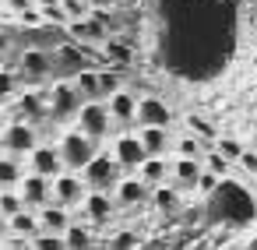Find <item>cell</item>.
Here are the masks:
<instances>
[{
  "label": "cell",
  "mask_w": 257,
  "mask_h": 250,
  "mask_svg": "<svg viewBox=\"0 0 257 250\" xmlns=\"http://www.w3.org/2000/svg\"><path fill=\"white\" fill-rule=\"evenodd\" d=\"M57 152H60L64 169H78V173H81V166L99 152V141H92L81 127H67V131L60 134V141H57Z\"/></svg>",
  "instance_id": "obj_1"
},
{
  "label": "cell",
  "mask_w": 257,
  "mask_h": 250,
  "mask_svg": "<svg viewBox=\"0 0 257 250\" xmlns=\"http://www.w3.org/2000/svg\"><path fill=\"white\" fill-rule=\"evenodd\" d=\"M120 173H123V169H120V162L113 159V152H95V155L81 166V180H85L88 190H109V194H113Z\"/></svg>",
  "instance_id": "obj_2"
},
{
  "label": "cell",
  "mask_w": 257,
  "mask_h": 250,
  "mask_svg": "<svg viewBox=\"0 0 257 250\" xmlns=\"http://www.w3.org/2000/svg\"><path fill=\"white\" fill-rule=\"evenodd\" d=\"M74 120H78V127H81L92 141H99V145L113 134V116H109V109H106L102 99H85L81 109L74 113Z\"/></svg>",
  "instance_id": "obj_3"
},
{
  "label": "cell",
  "mask_w": 257,
  "mask_h": 250,
  "mask_svg": "<svg viewBox=\"0 0 257 250\" xmlns=\"http://www.w3.org/2000/svg\"><path fill=\"white\" fill-rule=\"evenodd\" d=\"M46 99H50V116L53 120H74V113L81 109V92L74 88V81H53L50 85V92H46Z\"/></svg>",
  "instance_id": "obj_4"
},
{
  "label": "cell",
  "mask_w": 257,
  "mask_h": 250,
  "mask_svg": "<svg viewBox=\"0 0 257 250\" xmlns=\"http://www.w3.org/2000/svg\"><path fill=\"white\" fill-rule=\"evenodd\" d=\"M39 145V131H36V123H29V120H11L8 127H4V134H0V148L4 152H11V155H29L32 148Z\"/></svg>",
  "instance_id": "obj_5"
},
{
  "label": "cell",
  "mask_w": 257,
  "mask_h": 250,
  "mask_svg": "<svg viewBox=\"0 0 257 250\" xmlns=\"http://www.w3.org/2000/svg\"><path fill=\"white\" fill-rule=\"evenodd\" d=\"M53 57L46 53V50H25L22 57H18V74H22V81H29V85H43V81H50L53 78Z\"/></svg>",
  "instance_id": "obj_6"
},
{
  "label": "cell",
  "mask_w": 257,
  "mask_h": 250,
  "mask_svg": "<svg viewBox=\"0 0 257 250\" xmlns=\"http://www.w3.org/2000/svg\"><path fill=\"white\" fill-rule=\"evenodd\" d=\"M50 183H53V201L67 204L71 211H74V208L81 204V197H85V190H88L78 169H60V173H57V176H53Z\"/></svg>",
  "instance_id": "obj_7"
},
{
  "label": "cell",
  "mask_w": 257,
  "mask_h": 250,
  "mask_svg": "<svg viewBox=\"0 0 257 250\" xmlns=\"http://www.w3.org/2000/svg\"><path fill=\"white\" fill-rule=\"evenodd\" d=\"M18 194H22V204L25 208H43L46 201H53V183H50V176L29 169L18 180Z\"/></svg>",
  "instance_id": "obj_8"
},
{
  "label": "cell",
  "mask_w": 257,
  "mask_h": 250,
  "mask_svg": "<svg viewBox=\"0 0 257 250\" xmlns=\"http://www.w3.org/2000/svg\"><path fill=\"white\" fill-rule=\"evenodd\" d=\"M78 208H81L85 222H92V225H106L116 215V201H113L109 190H85V197H81Z\"/></svg>",
  "instance_id": "obj_9"
},
{
  "label": "cell",
  "mask_w": 257,
  "mask_h": 250,
  "mask_svg": "<svg viewBox=\"0 0 257 250\" xmlns=\"http://www.w3.org/2000/svg\"><path fill=\"white\" fill-rule=\"evenodd\" d=\"M109 152H113V159L120 162V169H123V173H134V169L141 166V159L148 155V152H145V145H141V138H138V134H131V131L116 134Z\"/></svg>",
  "instance_id": "obj_10"
},
{
  "label": "cell",
  "mask_w": 257,
  "mask_h": 250,
  "mask_svg": "<svg viewBox=\"0 0 257 250\" xmlns=\"http://www.w3.org/2000/svg\"><path fill=\"white\" fill-rule=\"evenodd\" d=\"M148 183L138 176V173H120V180H116V187H113V201H116V208H138V204H145L148 201Z\"/></svg>",
  "instance_id": "obj_11"
},
{
  "label": "cell",
  "mask_w": 257,
  "mask_h": 250,
  "mask_svg": "<svg viewBox=\"0 0 257 250\" xmlns=\"http://www.w3.org/2000/svg\"><path fill=\"white\" fill-rule=\"evenodd\" d=\"M134 123H138V127H145V123H152V127H169V123H173V109H169L159 95H141V99H138Z\"/></svg>",
  "instance_id": "obj_12"
},
{
  "label": "cell",
  "mask_w": 257,
  "mask_h": 250,
  "mask_svg": "<svg viewBox=\"0 0 257 250\" xmlns=\"http://www.w3.org/2000/svg\"><path fill=\"white\" fill-rule=\"evenodd\" d=\"M18 116L39 127V123L50 116V99H46V92H39V88H25V92L18 95Z\"/></svg>",
  "instance_id": "obj_13"
},
{
  "label": "cell",
  "mask_w": 257,
  "mask_h": 250,
  "mask_svg": "<svg viewBox=\"0 0 257 250\" xmlns=\"http://www.w3.org/2000/svg\"><path fill=\"white\" fill-rule=\"evenodd\" d=\"M106 109H109L113 123L127 127V123H134V113H138V95H134V92H127V88L120 85L113 95H106Z\"/></svg>",
  "instance_id": "obj_14"
},
{
  "label": "cell",
  "mask_w": 257,
  "mask_h": 250,
  "mask_svg": "<svg viewBox=\"0 0 257 250\" xmlns=\"http://www.w3.org/2000/svg\"><path fill=\"white\" fill-rule=\"evenodd\" d=\"M29 169L32 173H43V176H57L60 169H64V162H60V152H57V145H36L32 152H29Z\"/></svg>",
  "instance_id": "obj_15"
},
{
  "label": "cell",
  "mask_w": 257,
  "mask_h": 250,
  "mask_svg": "<svg viewBox=\"0 0 257 250\" xmlns=\"http://www.w3.org/2000/svg\"><path fill=\"white\" fill-rule=\"evenodd\" d=\"M36 215H39V229L46 232H64L71 225V208L60 201H46L43 208H36Z\"/></svg>",
  "instance_id": "obj_16"
},
{
  "label": "cell",
  "mask_w": 257,
  "mask_h": 250,
  "mask_svg": "<svg viewBox=\"0 0 257 250\" xmlns=\"http://www.w3.org/2000/svg\"><path fill=\"white\" fill-rule=\"evenodd\" d=\"M148 187H155V183H166L169 180V159H162V155H145L141 159V166L134 169Z\"/></svg>",
  "instance_id": "obj_17"
},
{
  "label": "cell",
  "mask_w": 257,
  "mask_h": 250,
  "mask_svg": "<svg viewBox=\"0 0 257 250\" xmlns=\"http://www.w3.org/2000/svg\"><path fill=\"white\" fill-rule=\"evenodd\" d=\"M148 201L155 204L159 215H176L180 211V194H176V187H169V180L166 183H155L148 190Z\"/></svg>",
  "instance_id": "obj_18"
},
{
  "label": "cell",
  "mask_w": 257,
  "mask_h": 250,
  "mask_svg": "<svg viewBox=\"0 0 257 250\" xmlns=\"http://www.w3.org/2000/svg\"><path fill=\"white\" fill-rule=\"evenodd\" d=\"M138 138H141V145H145L148 155H166L169 152V127L145 123V127H138Z\"/></svg>",
  "instance_id": "obj_19"
},
{
  "label": "cell",
  "mask_w": 257,
  "mask_h": 250,
  "mask_svg": "<svg viewBox=\"0 0 257 250\" xmlns=\"http://www.w3.org/2000/svg\"><path fill=\"white\" fill-rule=\"evenodd\" d=\"M197 173H201V159H194V155H176V159L169 162V176H173L180 187H194Z\"/></svg>",
  "instance_id": "obj_20"
},
{
  "label": "cell",
  "mask_w": 257,
  "mask_h": 250,
  "mask_svg": "<svg viewBox=\"0 0 257 250\" xmlns=\"http://www.w3.org/2000/svg\"><path fill=\"white\" fill-rule=\"evenodd\" d=\"M60 236H64V246H67V250H85V246H92V243H95L92 222H85V218H81V222H74V218H71V225H67Z\"/></svg>",
  "instance_id": "obj_21"
},
{
  "label": "cell",
  "mask_w": 257,
  "mask_h": 250,
  "mask_svg": "<svg viewBox=\"0 0 257 250\" xmlns=\"http://www.w3.org/2000/svg\"><path fill=\"white\" fill-rule=\"evenodd\" d=\"M8 225H11V232L32 239L39 232V215H36V208H18L15 215H8Z\"/></svg>",
  "instance_id": "obj_22"
},
{
  "label": "cell",
  "mask_w": 257,
  "mask_h": 250,
  "mask_svg": "<svg viewBox=\"0 0 257 250\" xmlns=\"http://www.w3.org/2000/svg\"><path fill=\"white\" fill-rule=\"evenodd\" d=\"M74 88L81 92V99H102V92H99V71L95 67H78L74 71Z\"/></svg>",
  "instance_id": "obj_23"
},
{
  "label": "cell",
  "mask_w": 257,
  "mask_h": 250,
  "mask_svg": "<svg viewBox=\"0 0 257 250\" xmlns=\"http://www.w3.org/2000/svg\"><path fill=\"white\" fill-rule=\"evenodd\" d=\"M22 162H18V155H4L0 152V187H18V180H22Z\"/></svg>",
  "instance_id": "obj_24"
},
{
  "label": "cell",
  "mask_w": 257,
  "mask_h": 250,
  "mask_svg": "<svg viewBox=\"0 0 257 250\" xmlns=\"http://www.w3.org/2000/svg\"><path fill=\"white\" fill-rule=\"evenodd\" d=\"M183 123H187V131H190L194 138H201L204 145H215V138H218V131H215V123H211V120H204V116H197V113H190V116H187Z\"/></svg>",
  "instance_id": "obj_25"
},
{
  "label": "cell",
  "mask_w": 257,
  "mask_h": 250,
  "mask_svg": "<svg viewBox=\"0 0 257 250\" xmlns=\"http://www.w3.org/2000/svg\"><path fill=\"white\" fill-rule=\"evenodd\" d=\"M145 243V236L138 232V229H116L113 236H109V246H116V250H134V246H141Z\"/></svg>",
  "instance_id": "obj_26"
},
{
  "label": "cell",
  "mask_w": 257,
  "mask_h": 250,
  "mask_svg": "<svg viewBox=\"0 0 257 250\" xmlns=\"http://www.w3.org/2000/svg\"><path fill=\"white\" fill-rule=\"evenodd\" d=\"M18 81H22L18 67H0V102L11 99V95L18 92Z\"/></svg>",
  "instance_id": "obj_27"
},
{
  "label": "cell",
  "mask_w": 257,
  "mask_h": 250,
  "mask_svg": "<svg viewBox=\"0 0 257 250\" xmlns=\"http://www.w3.org/2000/svg\"><path fill=\"white\" fill-rule=\"evenodd\" d=\"M102 46H106V57H109V64H113V67H127V64H131V50H127V43L106 39Z\"/></svg>",
  "instance_id": "obj_28"
},
{
  "label": "cell",
  "mask_w": 257,
  "mask_h": 250,
  "mask_svg": "<svg viewBox=\"0 0 257 250\" xmlns=\"http://www.w3.org/2000/svg\"><path fill=\"white\" fill-rule=\"evenodd\" d=\"M201 166H204V169H211L215 176H222V180H225V176H229V166H232V162H229V159H225L222 152H204V155H201Z\"/></svg>",
  "instance_id": "obj_29"
},
{
  "label": "cell",
  "mask_w": 257,
  "mask_h": 250,
  "mask_svg": "<svg viewBox=\"0 0 257 250\" xmlns=\"http://www.w3.org/2000/svg\"><path fill=\"white\" fill-rule=\"evenodd\" d=\"M18 25H25V29H43L46 25V15H43V8L36 4V0H32L25 11H18Z\"/></svg>",
  "instance_id": "obj_30"
},
{
  "label": "cell",
  "mask_w": 257,
  "mask_h": 250,
  "mask_svg": "<svg viewBox=\"0 0 257 250\" xmlns=\"http://www.w3.org/2000/svg\"><path fill=\"white\" fill-rule=\"evenodd\" d=\"M204 148H208V145H204L201 138H194L190 131L176 141V155H194V159H201V155H204Z\"/></svg>",
  "instance_id": "obj_31"
},
{
  "label": "cell",
  "mask_w": 257,
  "mask_h": 250,
  "mask_svg": "<svg viewBox=\"0 0 257 250\" xmlns=\"http://www.w3.org/2000/svg\"><path fill=\"white\" fill-rule=\"evenodd\" d=\"M18 208H25L18 187H0V211H4V215H15Z\"/></svg>",
  "instance_id": "obj_32"
},
{
  "label": "cell",
  "mask_w": 257,
  "mask_h": 250,
  "mask_svg": "<svg viewBox=\"0 0 257 250\" xmlns=\"http://www.w3.org/2000/svg\"><path fill=\"white\" fill-rule=\"evenodd\" d=\"M218 183H222V176H215L211 169H204V166H201V173H197V180H194V187H197V190H201L204 197H211V194L218 190Z\"/></svg>",
  "instance_id": "obj_33"
},
{
  "label": "cell",
  "mask_w": 257,
  "mask_h": 250,
  "mask_svg": "<svg viewBox=\"0 0 257 250\" xmlns=\"http://www.w3.org/2000/svg\"><path fill=\"white\" fill-rule=\"evenodd\" d=\"M215 152H222L229 162H236V159H239V152H243V145H239L236 138H215Z\"/></svg>",
  "instance_id": "obj_34"
},
{
  "label": "cell",
  "mask_w": 257,
  "mask_h": 250,
  "mask_svg": "<svg viewBox=\"0 0 257 250\" xmlns=\"http://www.w3.org/2000/svg\"><path fill=\"white\" fill-rule=\"evenodd\" d=\"M116 88H120L116 67H113V71H109V67H106V71H99V92H102V99H106V95H113Z\"/></svg>",
  "instance_id": "obj_35"
},
{
  "label": "cell",
  "mask_w": 257,
  "mask_h": 250,
  "mask_svg": "<svg viewBox=\"0 0 257 250\" xmlns=\"http://www.w3.org/2000/svg\"><path fill=\"white\" fill-rule=\"evenodd\" d=\"M60 8H64L67 22H71V18H85V15H88V4H85V0H60Z\"/></svg>",
  "instance_id": "obj_36"
},
{
  "label": "cell",
  "mask_w": 257,
  "mask_h": 250,
  "mask_svg": "<svg viewBox=\"0 0 257 250\" xmlns=\"http://www.w3.org/2000/svg\"><path fill=\"white\" fill-rule=\"evenodd\" d=\"M43 15H46V22H53V25H67V15H64V8H60V4L43 8Z\"/></svg>",
  "instance_id": "obj_37"
},
{
  "label": "cell",
  "mask_w": 257,
  "mask_h": 250,
  "mask_svg": "<svg viewBox=\"0 0 257 250\" xmlns=\"http://www.w3.org/2000/svg\"><path fill=\"white\" fill-rule=\"evenodd\" d=\"M250 176H257V152H239V159H236Z\"/></svg>",
  "instance_id": "obj_38"
},
{
  "label": "cell",
  "mask_w": 257,
  "mask_h": 250,
  "mask_svg": "<svg viewBox=\"0 0 257 250\" xmlns=\"http://www.w3.org/2000/svg\"><path fill=\"white\" fill-rule=\"evenodd\" d=\"M29 4H32V0H4V8H8V11H15V15H18V11H25Z\"/></svg>",
  "instance_id": "obj_39"
},
{
  "label": "cell",
  "mask_w": 257,
  "mask_h": 250,
  "mask_svg": "<svg viewBox=\"0 0 257 250\" xmlns=\"http://www.w3.org/2000/svg\"><path fill=\"white\" fill-rule=\"evenodd\" d=\"M85 4H88V11H109L113 0H85Z\"/></svg>",
  "instance_id": "obj_40"
},
{
  "label": "cell",
  "mask_w": 257,
  "mask_h": 250,
  "mask_svg": "<svg viewBox=\"0 0 257 250\" xmlns=\"http://www.w3.org/2000/svg\"><path fill=\"white\" fill-rule=\"evenodd\" d=\"M8 232H11V225H8V215H4V211H0V239H4Z\"/></svg>",
  "instance_id": "obj_41"
},
{
  "label": "cell",
  "mask_w": 257,
  "mask_h": 250,
  "mask_svg": "<svg viewBox=\"0 0 257 250\" xmlns=\"http://www.w3.org/2000/svg\"><path fill=\"white\" fill-rule=\"evenodd\" d=\"M8 43H11V39H8V32H0V57L8 53Z\"/></svg>",
  "instance_id": "obj_42"
},
{
  "label": "cell",
  "mask_w": 257,
  "mask_h": 250,
  "mask_svg": "<svg viewBox=\"0 0 257 250\" xmlns=\"http://www.w3.org/2000/svg\"><path fill=\"white\" fill-rule=\"evenodd\" d=\"M39 8H53V4H60V0H36Z\"/></svg>",
  "instance_id": "obj_43"
},
{
  "label": "cell",
  "mask_w": 257,
  "mask_h": 250,
  "mask_svg": "<svg viewBox=\"0 0 257 250\" xmlns=\"http://www.w3.org/2000/svg\"><path fill=\"white\" fill-rule=\"evenodd\" d=\"M0 152H4V148H0Z\"/></svg>",
  "instance_id": "obj_44"
}]
</instances>
